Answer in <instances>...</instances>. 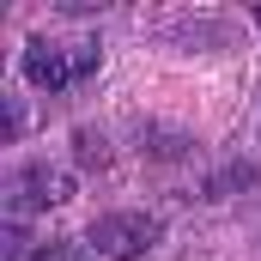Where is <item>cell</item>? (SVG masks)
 <instances>
[{"mask_svg":"<svg viewBox=\"0 0 261 261\" xmlns=\"http://www.w3.org/2000/svg\"><path fill=\"white\" fill-rule=\"evenodd\" d=\"M97 67H103L97 37H67V43L31 37V49H24V79H31L37 91H73V85H85Z\"/></svg>","mask_w":261,"mask_h":261,"instance_id":"6da1fadb","label":"cell"},{"mask_svg":"<svg viewBox=\"0 0 261 261\" xmlns=\"http://www.w3.org/2000/svg\"><path fill=\"white\" fill-rule=\"evenodd\" d=\"M158 237H164V225H158L152 213H103V219H91V231H85L91 255H110V261L146 255Z\"/></svg>","mask_w":261,"mask_h":261,"instance_id":"7a4b0ae2","label":"cell"},{"mask_svg":"<svg viewBox=\"0 0 261 261\" xmlns=\"http://www.w3.org/2000/svg\"><path fill=\"white\" fill-rule=\"evenodd\" d=\"M73 195V176L67 170H49V164H18L12 176H6V219H31V213H49V206H61Z\"/></svg>","mask_w":261,"mask_h":261,"instance_id":"3957f363","label":"cell"},{"mask_svg":"<svg viewBox=\"0 0 261 261\" xmlns=\"http://www.w3.org/2000/svg\"><path fill=\"white\" fill-rule=\"evenodd\" d=\"M6 261H97V255H91V243H37V249L12 243Z\"/></svg>","mask_w":261,"mask_h":261,"instance_id":"277c9868","label":"cell"},{"mask_svg":"<svg viewBox=\"0 0 261 261\" xmlns=\"http://www.w3.org/2000/svg\"><path fill=\"white\" fill-rule=\"evenodd\" d=\"M249 182H255V170H249V164H231L225 176H213V182H206V195H213V200H225L231 189H249Z\"/></svg>","mask_w":261,"mask_h":261,"instance_id":"5b68a950","label":"cell"},{"mask_svg":"<svg viewBox=\"0 0 261 261\" xmlns=\"http://www.w3.org/2000/svg\"><path fill=\"white\" fill-rule=\"evenodd\" d=\"M255 24H261V6H255Z\"/></svg>","mask_w":261,"mask_h":261,"instance_id":"8992f818","label":"cell"}]
</instances>
